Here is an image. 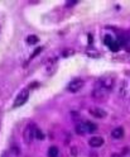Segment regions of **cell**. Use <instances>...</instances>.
<instances>
[{
    "label": "cell",
    "mask_w": 130,
    "mask_h": 157,
    "mask_svg": "<svg viewBox=\"0 0 130 157\" xmlns=\"http://www.w3.org/2000/svg\"><path fill=\"white\" fill-rule=\"evenodd\" d=\"M114 77L110 75H104L98 77V80L95 84V89L92 91V96L97 100H104L107 94L113 90L114 87Z\"/></svg>",
    "instance_id": "obj_1"
},
{
    "label": "cell",
    "mask_w": 130,
    "mask_h": 157,
    "mask_svg": "<svg viewBox=\"0 0 130 157\" xmlns=\"http://www.w3.org/2000/svg\"><path fill=\"white\" fill-rule=\"evenodd\" d=\"M35 131H37V125L34 123H31L25 127V129L23 132V140L25 144H32V142L35 138Z\"/></svg>",
    "instance_id": "obj_2"
},
{
    "label": "cell",
    "mask_w": 130,
    "mask_h": 157,
    "mask_svg": "<svg viewBox=\"0 0 130 157\" xmlns=\"http://www.w3.org/2000/svg\"><path fill=\"white\" fill-rule=\"evenodd\" d=\"M28 99H29V90L28 89H24V90H22L20 93L17 95L15 100H14V106L18 108V106L24 105L28 101Z\"/></svg>",
    "instance_id": "obj_3"
},
{
    "label": "cell",
    "mask_w": 130,
    "mask_h": 157,
    "mask_svg": "<svg viewBox=\"0 0 130 157\" xmlns=\"http://www.w3.org/2000/svg\"><path fill=\"white\" fill-rule=\"evenodd\" d=\"M84 85H85L84 80H81V78H75V80H72L67 85V90L69 93H77V91H80L82 89Z\"/></svg>",
    "instance_id": "obj_4"
},
{
    "label": "cell",
    "mask_w": 130,
    "mask_h": 157,
    "mask_svg": "<svg viewBox=\"0 0 130 157\" xmlns=\"http://www.w3.org/2000/svg\"><path fill=\"white\" fill-rule=\"evenodd\" d=\"M90 113H91V115H94L95 118H98V119H102V118H105L107 115V113L104 109H101V108H98V106L90 108Z\"/></svg>",
    "instance_id": "obj_5"
},
{
    "label": "cell",
    "mask_w": 130,
    "mask_h": 157,
    "mask_svg": "<svg viewBox=\"0 0 130 157\" xmlns=\"http://www.w3.org/2000/svg\"><path fill=\"white\" fill-rule=\"evenodd\" d=\"M88 144L91 146L92 148H98V147H101L104 144V140H102V137H100V136H94L90 138Z\"/></svg>",
    "instance_id": "obj_6"
},
{
    "label": "cell",
    "mask_w": 130,
    "mask_h": 157,
    "mask_svg": "<svg viewBox=\"0 0 130 157\" xmlns=\"http://www.w3.org/2000/svg\"><path fill=\"white\" fill-rule=\"evenodd\" d=\"M46 70L49 75H53V72L57 70V60L56 58H49L46 62Z\"/></svg>",
    "instance_id": "obj_7"
},
{
    "label": "cell",
    "mask_w": 130,
    "mask_h": 157,
    "mask_svg": "<svg viewBox=\"0 0 130 157\" xmlns=\"http://www.w3.org/2000/svg\"><path fill=\"white\" fill-rule=\"evenodd\" d=\"M75 131L78 136H82L87 133V127H86V122H81V123H77L75 127Z\"/></svg>",
    "instance_id": "obj_8"
},
{
    "label": "cell",
    "mask_w": 130,
    "mask_h": 157,
    "mask_svg": "<svg viewBox=\"0 0 130 157\" xmlns=\"http://www.w3.org/2000/svg\"><path fill=\"white\" fill-rule=\"evenodd\" d=\"M111 137L114 140H121L123 137H124V129H123V127H116V128L113 129L111 132Z\"/></svg>",
    "instance_id": "obj_9"
},
{
    "label": "cell",
    "mask_w": 130,
    "mask_h": 157,
    "mask_svg": "<svg viewBox=\"0 0 130 157\" xmlns=\"http://www.w3.org/2000/svg\"><path fill=\"white\" fill-rule=\"evenodd\" d=\"M58 153H59V150L57 146H51L48 148V152H47V156L48 157H58Z\"/></svg>",
    "instance_id": "obj_10"
},
{
    "label": "cell",
    "mask_w": 130,
    "mask_h": 157,
    "mask_svg": "<svg viewBox=\"0 0 130 157\" xmlns=\"http://www.w3.org/2000/svg\"><path fill=\"white\" fill-rule=\"evenodd\" d=\"M38 42H39V38H38L35 34H29V36L27 37V43H28V44L33 46V44H37Z\"/></svg>",
    "instance_id": "obj_11"
},
{
    "label": "cell",
    "mask_w": 130,
    "mask_h": 157,
    "mask_svg": "<svg viewBox=\"0 0 130 157\" xmlns=\"http://www.w3.org/2000/svg\"><path fill=\"white\" fill-rule=\"evenodd\" d=\"M86 55L90 56V57H94V58L100 57V53H98L96 50H94L92 47H88V48H87V50H86Z\"/></svg>",
    "instance_id": "obj_12"
},
{
    "label": "cell",
    "mask_w": 130,
    "mask_h": 157,
    "mask_svg": "<svg viewBox=\"0 0 130 157\" xmlns=\"http://www.w3.org/2000/svg\"><path fill=\"white\" fill-rule=\"evenodd\" d=\"M86 127H87V133H94L95 131H97V125L92 122H86Z\"/></svg>",
    "instance_id": "obj_13"
},
{
    "label": "cell",
    "mask_w": 130,
    "mask_h": 157,
    "mask_svg": "<svg viewBox=\"0 0 130 157\" xmlns=\"http://www.w3.org/2000/svg\"><path fill=\"white\" fill-rule=\"evenodd\" d=\"M109 48L113 52H116V51H119V48H120V46H119V42L117 41H113V43L109 46Z\"/></svg>",
    "instance_id": "obj_14"
},
{
    "label": "cell",
    "mask_w": 130,
    "mask_h": 157,
    "mask_svg": "<svg viewBox=\"0 0 130 157\" xmlns=\"http://www.w3.org/2000/svg\"><path fill=\"white\" fill-rule=\"evenodd\" d=\"M12 153H13L14 156H17V157L20 155V150H19L18 144H13V146H12Z\"/></svg>",
    "instance_id": "obj_15"
},
{
    "label": "cell",
    "mask_w": 130,
    "mask_h": 157,
    "mask_svg": "<svg viewBox=\"0 0 130 157\" xmlns=\"http://www.w3.org/2000/svg\"><path fill=\"white\" fill-rule=\"evenodd\" d=\"M35 138L37 140H44V133L39 129L38 127H37V131H35Z\"/></svg>",
    "instance_id": "obj_16"
},
{
    "label": "cell",
    "mask_w": 130,
    "mask_h": 157,
    "mask_svg": "<svg viewBox=\"0 0 130 157\" xmlns=\"http://www.w3.org/2000/svg\"><path fill=\"white\" fill-rule=\"evenodd\" d=\"M123 46L125 47V50H126L128 52H130V37H129V38L125 37V41H124V44H123Z\"/></svg>",
    "instance_id": "obj_17"
},
{
    "label": "cell",
    "mask_w": 130,
    "mask_h": 157,
    "mask_svg": "<svg viewBox=\"0 0 130 157\" xmlns=\"http://www.w3.org/2000/svg\"><path fill=\"white\" fill-rule=\"evenodd\" d=\"M71 55H73V50H66V51L62 52V56L63 57H69Z\"/></svg>",
    "instance_id": "obj_18"
},
{
    "label": "cell",
    "mask_w": 130,
    "mask_h": 157,
    "mask_svg": "<svg viewBox=\"0 0 130 157\" xmlns=\"http://www.w3.org/2000/svg\"><path fill=\"white\" fill-rule=\"evenodd\" d=\"M113 41H114V39L111 38V36H106V37H105V44L110 46V44L113 43Z\"/></svg>",
    "instance_id": "obj_19"
},
{
    "label": "cell",
    "mask_w": 130,
    "mask_h": 157,
    "mask_svg": "<svg viewBox=\"0 0 130 157\" xmlns=\"http://www.w3.org/2000/svg\"><path fill=\"white\" fill-rule=\"evenodd\" d=\"M75 4H77V0H68V2H66V6H73Z\"/></svg>",
    "instance_id": "obj_20"
},
{
    "label": "cell",
    "mask_w": 130,
    "mask_h": 157,
    "mask_svg": "<svg viewBox=\"0 0 130 157\" xmlns=\"http://www.w3.org/2000/svg\"><path fill=\"white\" fill-rule=\"evenodd\" d=\"M41 51H42V47H38V48H37V50H35V51L33 52V55H32V57H31V58H33V57L38 56V53H39V52H41Z\"/></svg>",
    "instance_id": "obj_21"
},
{
    "label": "cell",
    "mask_w": 130,
    "mask_h": 157,
    "mask_svg": "<svg viewBox=\"0 0 130 157\" xmlns=\"http://www.w3.org/2000/svg\"><path fill=\"white\" fill-rule=\"evenodd\" d=\"M88 41H90V44L92 43V36L91 34H88Z\"/></svg>",
    "instance_id": "obj_22"
},
{
    "label": "cell",
    "mask_w": 130,
    "mask_h": 157,
    "mask_svg": "<svg viewBox=\"0 0 130 157\" xmlns=\"http://www.w3.org/2000/svg\"><path fill=\"white\" fill-rule=\"evenodd\" d=\"M0 31H2V27H0Z\"/></svg>",
    "instance_id": "obj_23"
}]
</instances>
